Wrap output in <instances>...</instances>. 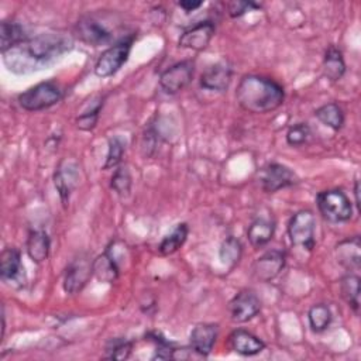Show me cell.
<instances>
[{
    "label": "cell",
    "mask_w": 361,
    "mask_h": 361,
    "mask_svg": "<svg viewBox=\"0 0 361 361\" xmlns=\"http://www.w3.org/2000/svg\"><path fill=\"white\" fill-rule=\"evenodd\" d=\"M285 262L286 255L283 251L268 250L254 261L251 267V274L259 282H271L281 274Z\"/></svg>",
    "instance_id": "11"
},
{
    "label": "cell",
    "mask_w": 361,
    "mask_h": 361,
    "mask_svg": "<svg viewBox=\"0 0 361 361\" xmlns=\"http://www.w3.org/2000/svg\"><path fill=\"white\" fill-rule=\"evenodd\" d=\"M72 48V38L63 34H39L3 54L4 63L16 73L39 69Z\"/></svg>",
    "instance_id": "1"
},
{
    "label": "cell",
    "mask_w": 361,
    "mask_h": 361,
    "mask_svg": "<svg viewBox=\"0 0 361 361\" xmlns=\"http://www.w3.org/2000/svg\"><path fill=\"white\" fill-rule=\"evenodd\" d=\"M258 182L265 193H275L281 189L296 185L299 182V176L289 166L271 162L259 169Z\"/></svg>",
    "instance_id": "7"
},
{
    "label": "cell",
    "mask_w": 361,
    "mask_h": 361,
    "mask_svg": "<svg viewBox=\"0 0 361 361\" xmlns=\"http://www.w3.org/2000/svg\"><path fill=\"white\" fill-rule=\"evenodd\" d=\"M354 196H355V206L360 207V182L357 179L354 182Z\"/></svg>",
    "instance_id": "37"
},
{
    "label": "cell",
    "mask_w": 361,
    "mask_h": 361,
    "mask_svg": "<svg viewBox=\"0 0 361 361\" xmlns=\"http://www.w3.org/2000/svg\"><path fill=\"white\" fill-rule=\"evenodd\" d=\"M231 76L233 69L227 62H216L200 75V86L212 92H224L231 82Z\"/></svg>",
    "instance_id": "16"
},
{
    "label": "cell",
    "mask_w": 361,
    "mask_h": 361,
    "mask_svg": "<svg viewBox=\"0 0 361 361\" xmlns=\"http://www.w3.org/2000/svg\"><path fill=\"white\" fill-rule=\"evenodd\" d=\"M310 135H312V131L307 123H296L288 128L286 142L290 147H300L309 140Z\"/></svg>",
    "instance_id": "33"
},
{
    "label": "cell",
    "mask_w": 361,
    "mask_h": 361,
    "mask_svg": "<svg viewBox=\"0 0 361 361\" xmlns=\"http://www.w3.org/2000/svg\"><path fill=\"white\" fill-rule=\"evenodd\" d=\"M24 267L21 264V254L14 247H7L0 254V276L4 282H14L18 279Z\"/></svg>",
    "instance_id": "19"
},
{
    "label": "cell",
    "mask_w": 361,
    "mask_h": 361,
    "mask_svg": "<svg viewBox=\"0 0 361 361\" xmlns=\"http://www.w3.org/2000/svg\"><path fill=\"white\" fill-rule=\"evenodd\" d=\"M243 254V245L235 237H227L219 250V257L221 262L230 268H233L235 264H238Z\"/></svg>",
    "instance_id": "29"
},
{
    "label": "cell",
    "mask_w": 361,
    "mask_h": 361,
    "mask_svg": "<svg viewBox=\"0 0 361 361\" xmlns=\"http://www.w3.org/2000/svg\"><path fill=\"white\" fill-rule=\"evenodd\" d=\"M107 155H106V162L103 165V169H111L117 168L123 159L124 149H126V141L120 135H114L109 138L107 144Z\"/></svg>",
    "instance_id": "31"
},
{
    "label": "cell",
    "mask_w": 361,
    "mask_h": 361,
    "mask_svg": "<svg viewBox=\"0 0 361 361\" xmlns=\"http://www.w3.org/2000/svg\"><path fill=\"white\" fill-rule=\"evenodd\" d=\"M331 310L329 309V306L323 303L313 305L307 312L309 326L314 333H323L324 330H327L331 323Z\"/></svg>",
    "instance_id": "28"
},
{
    "label": "cell",
    "mask_w": 361,
    "mask_h": 361,
    "mask_svg": "<svg viewBox=\"0 0 361 361\" xmlns=\"http://www.w3.org/2000/svg\"><path fill=\"white\" fill-rule=\"evenodd\" d=\"M336 258L347 269H358L361 264V241L358 235L345 238L336 245Z\"/></svg>",
    "instance_id": "18"
},
{
    "label": "cell",
    "mask_w": 361,
    "mask_h": 361,
    "mask_svg": "<svg viewBox=\"0 0 361 361\" xmlns=\"http://www.w3.org/2000/svg\"><path fill=\"white\" fill-rule=\"evenodd\" d=\"M51 240L44 230H32L25 243V251L30 259L35 264L44 262L49 255Z\"/></svg>",
    "instance_id": "20"
},
{
    "label": "cell",
    "mask_w": 361,
    "mask_h": 361,
    "mask_svg": "<svg viewBox=\"0 0 361 361\" xmlns=\"http://www.w3.org/2000/svg\"><path fill=\"white\" fill-rule=\"evenodd\" d=\"M134 37H126L104 49L94 63V75L99 78H110L116 75L127 62Z\"/></svg>",
    "instance_id": "5"
},
{
    "label": "cell",
    "mask_w": 361,
    "mask_h": 361,
    "mask_svg": "<svg viewBox=\"0 0 361 361\" xmlns=\"http://www.w3.org/2000/svg\"><path fill=\"white\" fill-rule=\"evenodd\" d=\"M93 275V259L87 254H80L73 258L65 269L63 289L69 295L80 292Z\"/></svg>",
    "instance_id": "9"
},
{
    "label": "cell",
    "mask_w": 361,
    "mask_h": 361,
    "mask_svg": "<svg viewBox=\"0 0 361 361\" xmlns=\"http://www.w3.org/2000/svg\"><path fill=\"white\" fill-rule=\"evenodd\" d=\"M274 233H275V223L268 219L258 217L248 226L247 238L254 248H261L272 240Z\"/></svg>",
    "instance_id": "21"
},
{
    "label": "cell",
    "mask_w": 361,
    "mask_h": 361,
    "mask_svg": "<svg viewBox=\"0 0 361 361\" xmlns=\"http://www.w3.org/2000/svg\"><path fill=\"white\" fill-rule=\"evenodd\" d=\"M193 73L195 62L192 59L176 62L159 75V86L166 94H176L192 82Z\"/></svg>",
    "instance_id": "10"
},
{
    "label": "cell",
    "mask_w": 361,
    "mask_h": 361,
    "mask_svg": "<svg viewBox=\"0 0 361 361\" xmlns=\"http://www.w3.org/2000/svg\"><path fill=\"white\" fill-rule=\"evenodd\" d=\"M133 178L130 173V169L126 165H118L114 169V173L110 179V188L118 195V196H128L131 192Z\"/></svg>",
    "instance_id": "30"
},
{
    "label": "cell",
    "mask_w": 361,
    "mask_h": 361,
    "mask_svg": "<svg viewBox=\"0 0 361 361\" xmlns=\"http://www.w3.org/2000/svg\"><path fill=\"white\" fill-rule=\"evenodd\" d=\"M133 343L124 338H113L106 347V358L109 360H127L131 355Z\"/></svg>",
    "instance_id": "32"
},
{
    "label": "cell",
    "mask_w": 361,
    "mask_h": 361,
    "mask_svg": "<svg viewBox=\"0 0 361 361\" xmlns=\"http://www.w3.org/2000/svg\"><path fill=\"white\" fill-rule=\"evenodd\" d=\"M0 38H1V54L13 49L14 47L24 42L27 38L24 35L23 27L16 21L3 20L0 25Z\"/></svg>",
    "instance_id": "24"
},
{
    "label": "cell",
    "mask_w": 361,
    "mask_h": 361,
    "mask_svg": "<svg viewBox=\"0 0 361 361\" xmlns=\"http://www.w3.org/2000/svg\"><path fill=\"white\" fill-rule=\"evenodd\" d=\"M214 32H216V25L212 21L209 20L199 21L180 34L178 44L180 48H188L192 51H203L210 44Z\"/></svg>",
    "instance_id": "13"
},
{
    "label": "cell",
    "mask_w": 361,
    "mask_h": 361,
    "mask_svg": "<svg viewBox=\"0 0 361 361\" xmlns=\"http://www.w3.org/2000/svg\"><path fill=\"white\" fill-rule=\"evenodd\" d=\"M261 6L254 3V1H230L227 3V13L230 17L237 18L244 16L247 11L252 10V8H259Z\"/></svg>",
    "instance_id": "35"
},
{
    "label": "cell",
    "mask_w": 361,
    "mask_h": 361,
    "mask_svg": "<svg viewBox=\"0 0 361 361\" xmlns=\"http://www.w3.org/2000/svg\"><path fill=\"white\" fill-rule=\"evenodd\" d=\"M103 106V99H100L90 110H86L85 113L79 114L76 118V127L82 131H90L96 127L100 109Z\"/></svg>",
    "instance_id": "34"
},
{
    "label": "cell",
    "mask_w": 361,
    "mask_h": 361,
    "mask_svg": "<svg viewBox=\"0 0 361 361\" xmlns=\"http://www.w3.org/2000/svg\"><path fill=\"white\" fill-rule=\"evenodd\" d=\"M340 292L347 305L358 313L360 309V278L354 274H348L340 281Z\"/></svg>",
    "instance_id": "27"
},
{
    "label": "cell",
    "mask_w": 361,
    "mask_h": 361,
    "mask_svg": "<svg viewBox=\"0 0 361 361\" xmlns=\"http://www.w3.org/2000/svg\"><path fill=\"white\" fill-rule=\"evenodd\" d=\"M79 180V168L75 161L62 159L54 173V185L63 204L69 200L72 190Z\"/></svg>",
    "instance_id": "14"
},
{
    "label": "cell",
    "mask_w": 361,
    "mask_h": 361,
    "mask_svg": "<svg viewBox=\"0 0 361 361\" xmlns=\"http://www.w3.org/2000/svg\"><path fill=\"white\" fill-rule=\"evenodd\" d=\"M178 6L180 8H183L186 13H190V11H195L197 10L199 7L203 6V1H192V0H185V1H179Z\"/></svg>",
    "instance_id": "36"
},
{
    "label": "cell",
    "mask_w": 361,
    "mask_h": 361,
    "mask_svg": "<svg viewBox=\"0 0 361 361\" xmlns=\"http://www.w3.org/2000/svg\"><path fill=\"white\" fill-rule=\"evenodd\" d=\"M63 97L62 89L55 82H41L17 96L18 104L27 111H41L52 107Z\"/></svg>",
    "instance_id": "3"
},
{
    "label": "cell",
    "mask_w": 361,
    "mask_h": 361,
    "mask_svg": "<svg viewBox=\"0 0 361 361\" xmlns=\"http://www.w3.org/2000/svg\"><path fill=\"white\" fill-rule=\"evenodd\" d=\"M320 214L331 223L348 221L353 216V206L347 195L340 189L322 190L316 196Z\"/></svg>",
    "instance_id": "4"
},
{
    "label": "cell",
    "mask_w": 361,
    "mask_h": 361,
    "mask_svg": "<svg viewBox=\"0 0 361 361\" xmlns=\"http://www.w3.org/2000/svg\"><path fill=\"white\" fill-rule=\"evenodd\" d=\"M235 100L238 106L252 114H265L276 110L285 100L283 87L265 76L245 75L241 78Z\"/></svg>",
    "instance_id": "2"
},
{
    "label": "cell",
    "mask_w": 361,
    "mask_h": 361,
    "mask_svg": "<svg viewBox=\"0 0 361 361\" xmlns=\"http://www.w3.org/2000/svg\"><path fill=\"white\" fill-rule=\"evenodd\" d=\"M93 275L106 283H111L118 278V265L110 248L93 259Z\"/></svg>",
    "instance_id": "22"
},
{
    "label": "cell",
    "mask_w": 361,
    "mask_h": 361,
    "mask_svg": "<svg viewBox=\"0 0 361 361\" xmlns=\"http://www.w3.org/2000/svg\"><path fill=\"white\" fill-rule=\"evenodd\" d=\"M261 310V300L251 289H243L228 303L230 317L235 323H245Z\"/></svg>",
    "instance_id": "12"
},
{
    "label": "cell",
    "mask_w": 361,
    "mask_h": 361,
    "mask_svg": "<svg viewBox=\"0 0 361 361\" xmlns=\"http://www.w3.org/2000/svg\"><path fill=\"white\" fill-rule=\"evenodd\" d=\"M344 72H345V62H344L341 51L337 47L330 45L326 49L324 58H323V73H324V76L330 82H337L343 78Z\"/></svg>",
    "instance_id": "23"
},
{
    "label": "cell",
    "mask_w": 361,
    "mask_h": 361,
    "mask_svg": "<svg viewBox=\"0 0 361 361\" xmlns=\"http://www.w3.org/2000/svg\"><path fill=\"white\" fill-rule=\"evenodd\" d=\"M217 337H219V324L197 323L189 334V344L202 358H206L212 353Z\"/></svg>",
    "instance_id": "15"
},
{
    "label": "cell",
    "mask_w": 361,
    "mask_h": 361,
    "mask_svg": "<svg viewBox=\"0 0 361 361\" xmlns=\"http://www.w3.org/2000/svg\"><path fill=\"white\" fill-rule=\"evenodd\" d=\"M314 228H316V219L312 210L302 209L296 212L288 223V235L290 243L295 247H299L306 251H312L316 244Z\"/></svg>",
    "instance_id": "6"
},
{
    "label": "cell",
    "mask_w": 361,
    "mask_h": 361,
    "mask_svg": "<svg viewBox=\"0 0 361 361\" xmlns=\"http://www.w3.org/2000/svg\"><path fill=\"white\" fill-rule=\"evenodd\" d=\"M188 224L186 223H179L173 227V230L166 234L162 241L158 245V251L161 255H171L173 252H176L186 241L188 238Z\"/></svg>",
    "instance_id": "25"
},
{
    "label": "cell",
    "mask_w": 361,
    "mask_h": 361,
    "mask_svg": "<svg viewBox=\"0 0 361 361\" xmlns=\"http://www.w3.org/2000/svg\"><path fill=\"white\" fill-rule=\"evenodd\" d=\"M314 117L334 131H338L344 124L343 109L334 102L326 103V104L320 106L319 109H316Z\"/></svg>",
    "instance_id": "26"
},
{
    "label": "cell",
    "mask_w": 361,
    "mask_h": 361,
    "mask_svg": "<svg viewBox=\"0 0 361 361\" xmlns=\"http://www.w3.org/2000/svg\"><path fill=\"white\" fill-rule=\"evenodd\" d=\"M75 34L80 41L93 47L109 45L114 41V34L107 28L104 21L90 14L78 20L75 25Z\"/></svg>",
    "instance_id": "8"
},
{
    "label": "cell",
    "mask_w": 361,
    "mask_h": 361,
    "mask_svg": "<svg viewBox=\"0 0 361 361\" xmlns=\"http://www.w3.org/2000/svg\"><path fill=\"white\" fill-rule=\"evenodd\" d=\"M228 347L240 355L251 357L259 354L265 348V343L252 333L237 329L228 336Z\"/></svg>",
    "instance_id": "17"
}]
</instances>
